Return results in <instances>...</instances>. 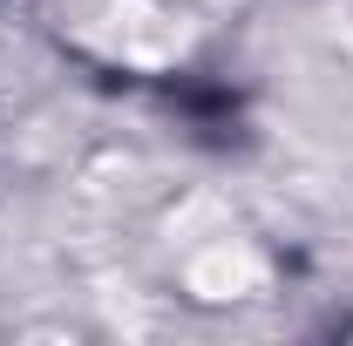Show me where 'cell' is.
Masks as SVG:
<instances>
[{
	"label": "cell",
	"instance_id": "obj_1",
	"mask_svg": "<svg viewBox=\"0 0 353 346\" xmlns=\"http://www.w3.org/2000/svg\"><path fill=\"white\" fill-rule=\"evenodd\" d=\"M61 34L116 68H170L183 61L204 21V0H61Z\"/></svg>",
	"mask_w": 353,
	"mask_h": 346
}]
</instances>
